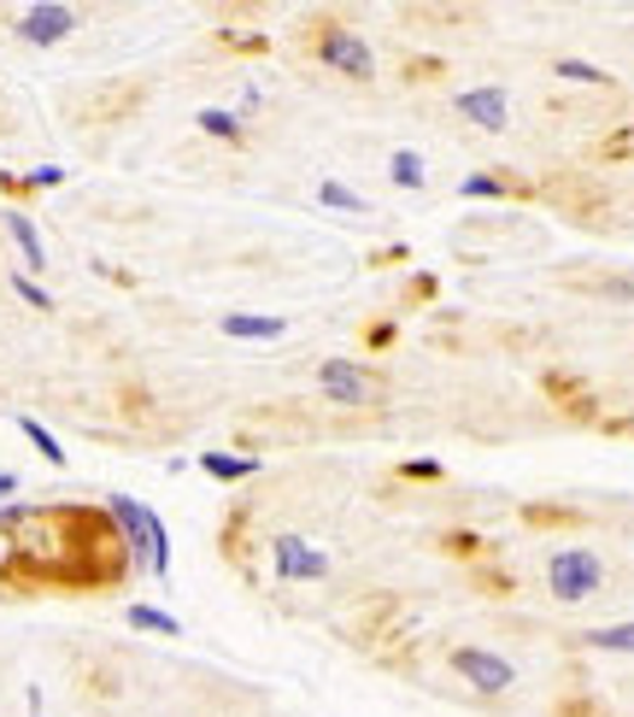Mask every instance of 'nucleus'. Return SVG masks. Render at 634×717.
<instances>
[{
	"label": "nucleus",
	"mask_w": 634,
	"mask_h": 717,
	"mask_svg": "<svg viewBox=\"0 0 634 717\" xmlns=\"http://www.w3.org/2000/svg\"><path fill=\"white\" fill-rule=\"evenodd\" d=\"M106 512H113L124 548H130V565L153 571V576H171V536H165V524H158V512L130 501V494H106Z\"/></svg>",
	"instance_id": "f257e3e1"
},
{
	"label": "nucleus",
	"mask_w": 634,
	"mask_h": 717,
	"mask_svg": "<svg viewBox=\"0 0 634 717\" xmlns=\"http://www.w3.org/2000/svg\"><path fill=\"white\" fill-rule=\"evenodd\" d=\"M306 42H312L317 66H329V71L353 77V83H371V77H376L371 48H364V42H359V30H347L341 19H312Z\"/></svg>",
	"instance_id": "f03ea898"
},
{
	"label": "nucleus",
	"mask_w": 634,
	"mask_h": 717,
	"mask_svg": "<svg viewBox=\"0 0 634 717\" xmlns=\"http://www.w3.org/2000/svg\"><path fill=\"white\" fill-rule=\"evenodd\" d=\"M599 583H606V565H599L594 548H564L547 559V588L559 606H582L599 595Z\"/></svg>",
	"instance_id": "7ed1b4c3"
},
{
	"label": "nucleus",
	"mask_w": 634,
	"mask_h": 717,
	"mask_svg": "<svg viewBox=\"0 0 634 717\" xmlns=\"http://www.w3.org/2000/svg\"><path fill=\"white\" fill-rule=\"evenodd\" d=\"M317 395H324L329 407H376L383 383H376L371 371L359 365V358L336 353V358H324V365H317Z\"/></svg>",
	"instance_id": "20e7f679"
},
{
	"label": "nucleus",
	"mask_w": 634,
	"mask_h": 717,
	"mask_svg": "<svg viewBox=\"0 0 634 717\" xmlns=\"http://www.w3.org/2000/svg\"><path fill=\"white\" fill-rule=\"evenodd\" d=\"M271 565H277V583H324L329 553L312 548L306 536H294V529H282V536H271Z\"/></svg>",
	"instance_id": "39448f33"
},
{
	"label": "nucleus",
	"mask_w": 634,
	"mask_h": 717,
	"mask_svg": "<svg viewBox=\"0 0 634 717\" xmlns=\"http://www.w3.org/2000/svg\"><path fill=\"white\" fill-rule=\"evenodd\" d=\"M447 665L458 670V682H470L476 694H505L517 682V670L488 647H447Z\"/></svg>",
	"instance_id": "423d86ee"
},
{
	"label": "nucleus",
	"mask_w": 634,
	"mask_h": 717,
	"mask_svg": "<svg viewBox=\"0 0 634 717\" xmlns=\"http://www.w3.org/2000/svg\"><path fill=\"white\" fill-rule=\"evenodd\" d=\"M19 36L30 42V48H54V42H66L77 30V7H59V0H36V7L19 12Z\"/></svg>",
	"instance_id": "0eeeda50"
},
{
	"label": "nucleus",
	"mask_w": 634,
	"mask_h": 717,
	"mask_svg": "<svg viewBox=\"0 0 634 717\" xmlns=\"http://www.w3.org/2000/svg\"><path fill=\"white\" fill-rule=\"evenodd\" d=\"M453 113L470 118L476 130H505V124H512V101H505V89L482 83V89H458V95H453Z\"/></svg>",
	"instance_id": "6e6552de"
},
{
	"label": "nucleus",
	"mask_w": 634,
	"mask_h": 717,
	"mask_svg": "<svg viewBox=\"0 0 634 717\" xmlns=\"http://www.w3.org/2000/svg\"><path fill=\"white\" fill-rule=\"evenodd\" d=\"M218 330L230 341H282L289 336V318H277V312H224Z\"/></svg>",
	"instance_id": "1a4fd4ad"
},
{
	"label": "nucleus",
	"mask_w": 634,
	"mask_h": 717,
	"mask_svg": "<svg viewBox=\"0 0 634 717\" xmlns=\"http://www.w3.org/2000/svg\"><path fill=\"white\" fill-rule=\"evenodd\" d=\"M200 471L218 477V482H247V477H259V459H253V454H224V447H206Z\"/></svg>",
	"instance_id": "9d476101"
},
{
	"label": "nucleus",
	"mask_w": 634,
	"mask_h": 717,
	"mask_svg": "<svg viewBox=\"0 0 634 717\" xmlns=\"http://www.w3.org/2000/svg\"><path fill=\"white\" fill-rule=\"evenodd\" d=\"M0 218H7V230H12V242H19L24 265H30V271H42V265H47V247H42V230L30 224V212H24V207H7Z\"/></svg>",
	"instance_id": "9b49d317"
},
{
	"label": "nucleus",
	"mask_w": 634,
	"mask_h": 717,
	"mask_svg": "<svg viewBox=\"0 0 634 717\" xmlns=\"http://www.w3.org/2000/svg\"><path fill=\"white\" fill-rule=\"evenodd\" d=\"M576 647L588 653H634V623H606V630H582Z\"/></svg>",
	"instance_id": "f8f14e48"
},
{
	"label": "nucleus",
	"mask_w": 634,
	"mask_h": 717,
	"mask_svg": "<svg viewBox=\"0 0 634 717\" xmlns=\"http://www.w3.org/2000/svg\"><path fill=\"white\" fill-rule=\"evenodd\" d=\"M19 430H24V442L36 447V454L47 459V465H66V447H59V435L42 424V418H30V412H19Z\"/></svg>",
	"instance_id": "ddd939ff"
},
{
	"label": "nucleus",
	"mask_w": 634,
	"mask_h": 717,
	"mask_svg": "<svg viewBox=\"0 0 634 717\" xmlns=\"http://www.w3.org/2000/svg\"><path fill=\"white\" fill-rule=\"evenodd\" d=\"M388 177L400 183V189H423V183H430V171H423V153H411V148H400L388 160Z\"/></svg>",
	"instance_id": "4468645a"
},
{
	"label": "nucleus",
	"mask_w": 634,
	"mask_h": 717,
	"mask_svg": "<svg viewBox=\"0 0 634 717\" xmlns=\"http://www.w3.org/2000/svg\"><path fill=\"white\" fill-rule=\"evenodd\" d=\"M130 630H148V635H183V623L171 618V612H158V606H130Z\"/></svg>",
	"instance_id": "2eb2a0df"
},
{
	"label": "nucleus",
	"mask_w": 634,
	"mask_h": 717,
	"mask_svg": "<svg viewBox=\"0 0 634 717\" xmlns=\"http://www.w3.org/2000/svg\"><path fill=\"white\" fill-rule=\"evenodd\" d=\"M195 124H200V136H218V142H242V118L224 113V106H206Z\"/></svg>",
	"instance_id": "dca6fc26"
},
{
	"label": "nucleus",
	"mask_w": 634,
	"mask_h": 717,
	"mask_svg": "<svg viewBox=\"0 0 634 717\" xmlns=\"http://www.w3.org/2000/svg\"><path fill=\"white\" fill-rule=\"evenodd\" d=\"M458 195H465V200H505V195H512V183L494 177V171H476V177L458 183Z\"/></svg>",
	"instance_id": "f3484780"
},
{
	"label": "nucleus",
	"mask_w": 634,
	"mask_h": 717,
	"mask_svg": "<svg viewBox=\"0 0 634 717\" xmlns=\"http://www.w3.org/2000/svg\"><path fill=\"white\" fill-rule=\"evenodd\" d=\"M564 77V83H594V89H611V71H599V66H588V59H559L552 66Z\"/></svg>",
	"instance_id": "a211bd4d"
},
{
	"label": "nucleus",
	"mask_w": 634,
	"mask_h": 717,
	"mask_svg": "<svg viewBox=\"0 0 634 717\" xmlns=\"http://www.w3.org/2000/svg\"><path fill=\"white\" fill-rule=\"evenodd\" d=\"M317 200H324V207H336V212H371V200L353 195L347 183H324V189H317Z\"/></svg>",
	"instance_id": "6ab92c4d"
},
{
	"label": "nucleus",
	"mask_w": 634,
	"mask_h": 717,
	"mask_svg": "<svg viewBox=\"0 0 634 717\" xmlns=\"http://www.w3.org/2000/svg\"><path fill=\"white\" fill-rule=\"evenodd\" d=\"M12 294H19L24 306H36V312H54V294H47L30 271H12Z\"/></svg>",
	"instance_id": "aec40b11"
},
{
	"label": "nucleus",
	"mask_w": 634,
	"mask_h": 717,
	"mask_svg": "<svg viewBox=\"0 0 634 717\" xmlns=\"http://www.w3.org/2000/svg\"><path fill=\"white\" fill-rule=\"evenodd\" d=\"M400 477H411V482H441L447 471H441L435 459H406V465H400Z\"/></svg>",
	"instance_id": "412c9836"
},
{
	"label": "nucleus",
	"mask_w": 634,
	"mask_h": 717,
	"mask_svg": "<svg viewBox=\"0 0 634 717\" xmlns=\"http://www.w3.org/2000/svg\"><path fill=\"white\" fill-rule=\"evenodd\" d=\"M447 553L476 559V553H482V536H470V529H453V536H447Z\"/></svg>",
	"instance_id": "4be33fe9"
},
{
	"label": "nucleus",
	"mask_w": 634,
	"mask_h": 717,
	"mask_svg": "<svg viewBox=\"0 0 634 717\" xmlns=\"http://www.w3.org/2000/svg\"><path fill=\"white\" fill-rule=\"evenodd\" d=\"M24 183H30V189H59V183H66V165H36Z\"/></svg>",
	"instance_id": "5701e85b"
},
{
	"label": "nucleus",
	"mask_w": 634,
	"mask_h": 717,
	"mask_svg": "<svg viewBox=\"0 0 634 717\" xmlns=\"http://www.w3.org/2000/svg\"><path fill=\"white\" fill-rule=\"evenodd\" d=\"M364 348H371V353L394 348V324H371V330H364Z\"/></svg>",
	"instance_id": "b1692460"
},
{
	"label": "nucleus",
	"mask_w": 634,
	"mask_h": 717,
	"mask_svg": "<svg viewBox=\"0 0 634 717\" xmlns=\"http://www.w3.org/2000/svg\"><path fill=\"white\" fill-rule=\"evenodd\" d=\"M12 494H19V477H12V471H0V506H12Z\"/></svg>",
	"instance_id": "393cba45"
},
{
	"label": "nucleus",
	"mask_w": 634,
	"mask_h": 717,
	"mask_svg": "<svg viewBox=\"0 0 634 717\" xmlns=\"http://www.w3.org/2000/svg\"><path fill=\"white\" fill-rule=\"evenodd\" d=\"M0 565H7V541H0Z\"/></svg>",
	"instance_id": "a878e982"
}]
</instances>
